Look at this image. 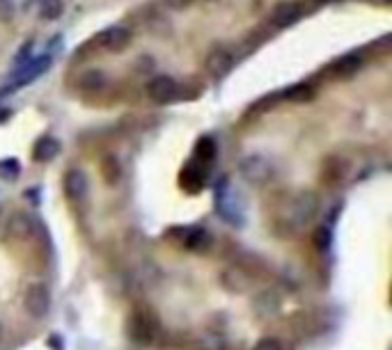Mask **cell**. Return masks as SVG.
<instances>
[{"label": "cell", "mask_w": 392, "mask_h": 350, "mask_svg": "<svg viewBox=\"0 0 392 350\" xmlns=\"http://www.w3.org/2000/svg\"><path fill=\"white\" fill-rule=\"evenodd\" d=\"M62 10H65L62 0H44V3H41V10H39V17L44 21H55V19H60Z\"/></svg>", "instance_id": "obj_19"}, {"label": "cell", "mask_w": 392, "mask_h": 350, "mask_svg": "<svg viewBox=\"0 0 392 350\" xmlns=\"http://www.w3.org/2000/svg\"><path fill=\"white\" fill-rule=\"evenodd\" d=\"M179 178H182V188L186 192H199L206 183V167L197 165L195 161H190L188 165L182 169Z\"/></svg>", "instance_id": "obj_11"}, {"label": "cell", "mask_w": 392, "mask_h": 350, "mask_svg": "<svg viewBox=\"0 0 392 350\" xmlns=\"http://www.w3.org/2000/svg\"><path fill=\"white\" fill-rule=\"evenodd\" d=\"M232 64H234L232 51H227V48H216V51H211L209 55H206L204 69H206V74L213 76V78H223L227 71L232 69Z\"/></svg>", "instance_id": "obj_8"}, {"label": "cell", "mask_w": 392, "mask_h": 350, "mask_svg": "<svg viewBox=\"0 0 392 350\" xmlns=\"http://www.w3.org/2000/svg\"><path fill=\"white\" fill-rule=\"evenodd\" d=\"M310 96H312V90L308 85H296V88H291L287 92V99H294V101H308Z\"/></svg>", "instance_id": "obj_22"}, {"label": "cell", "mask_w": 392, "mask_h": 350, "mask_svg": "<svg viewBox=\"0 0 392 350\" xmlns=\"http://www.w3.org/2000/svg\"><path fill=\"white\" fill-rule=\"evenodd\" d=\"M7 231L17 240H30L35 231H37V223L30 216H26V213H14L10 223H7Z\"/></svg>", "instance_id": "obj_10"}, {"label": "cell", "mask_w": 392, "mask_h": 350, "mask_svg": "<svg viewBox=\"0 0 392 350\" xmlns=\"http://www.w3.org/2000/svg\"><path fill=\"white\" fill-rule=\"evenodd\" d=\"M101 174L106 178V183L115 185L119 178H122V165H119V158L115 156H106L101 161Z\"/></svg>", "instance_id": "obj_16"}, {"label": "cell", "mask_w": 392, "mask_h": 350, "mask_svg": "<svg viewBox=\"0 0 392 350\" xmlns=\"http://www.w3.org/2000/svg\"><path fill=\"white\" fill-rule=\"evenodd\" d=\"M95 44L106 53H122L131 44V30H126L122 25L106 28L95 37Z\"/></svg>", "instance_id": "obj_3"}, {"label": "cell", "mask_w": 392, "mask_h": 350, "mask_svg": "<svg viewBox=\"0 0 392 350\" xmlns=\"http://www.w3.org/2000/svg\"><path fill=\"white\" fill-rule=\"evenodd\" d=\"M62 190H65V197L71 204H85L90 195V183L88 176L81 169H67L65 178H62Z\"/></svg>", "instance_id": "obj_4"}, {"label": "cell", "mask_w": 392, "mask_h": 350, "mask_svg": "<svg viewBox=\"0 0 392 350\" xmlns=\"http://www.w3.org/2000/svg\"><path fill=\"white\" fill-rule=\"evenodd\" d=\"M23 305H26V311L30 313L32 318H44L48 313V307H51V293H48L46 284L41 282L30 284L23 293Z\"/></svg>", "instance_id": "obj_2"}, {"label": "cell", "mask_w": 392, "mask_h": 350, "mask_svg": "<svg viewBox=\"0 0 392 350\" xmlns=\"http://www.w3.org/2000/svg\"><path fill=\"white\" fill-rule=\"evenodd\" d=\"M213 156H216V145H213V140L211 138H202L197 142V147H195V163H197V165L206 167L213 161Z\"/></svg>", "instance_id": "obj_17"}, {"label": "cell", "mask_w": 392, "mask_h": 350, "mask_svg": "<svg viewBox=\"0 0 392 350\" xmlns=\"http://www.w3.org/2000/svg\"><path fill=\"white\" fill-rule=\"evenodd\" d=\"M360 64H362V58H360V55L349 53V55H344V58H340L337 64H335V76H337V78H349V76H353L355 71L360 69Z\"/></svg>", "instance_id": "obj_15"}, {"label": "cell", "mask_w": 392, "mask_h": 350, "mask_svg": "<svg viewBox=\"0 0 392 350\" xmlns=\"http://www.w3.org/2000/svg\"><path fill=\"white\" fill-rule=\"evenodd\" d=\"M175 240L182 247L190 249V252H202L206 243H209V236H206L204 229H197V227H182V229H175Z\"/></svg>", "instance_id": "obj_9"}, {"label": "cell", "mask_w": 392, "mask_h": 350, "mask_svg": "<svg viewBox=\"0 0 392 350\" xmlns=\"http://www.w3.org/2000/svg\"><path fill=\"white\" fill-rule=\"evenodd\" d=\"M317 211H319V199L312 195V192H303V195L291 199L287 211L280 216V220L284 227H289V229L294 231L298 227L308 225L310 220L317 216Z\"/></svg>", "instance_id": "obj_1"}, {"label": "cell", "mask_w": 392, "mask_h": 350, "mask_svg": "<svg viewBox=\"0 0 392 350\" xmlns=\"http://www.w3.org/2000/svg\"><path fill=\"white\" fill-rule=\"evenodd\" d=\"M48 64H51V58H41V60H37V62L28 64V69H23V74H21V78L17 81V85H28V83H32L39 74H44Z\"/></svg>", "instance_id": "obj_18"}, {"label": "cell", "mask_w": 392, "mask_h": 350, "mask_svg": "<svg viewBox=\"0 0 392 350\" xmlns=\"http://www.w3.org/2000/svg\"><path fill=\"white\" fill-rule=\"evenodd\" d=\"M239 169L251 183H266L273 178V172H275L271 161H266L264 156H248V158L241 161Z\"/></svg>", "instance_id": "obj_5"}, {"label": "cell", "mask_w": 392, "mask_h": 350, "mask_svg": "<svg viewBox=\"0 0 392 350\" xmlns=\"http://www.w3.org/2000/svg\"><path fill=\"white\" fill-rule=\"evenodd\" d=\"M315 245H317V249H328V245H331V231L326 229V227H322V229H317V234H315Z\"/></svg>", "instance_id": "obj_23"}, {"label": "cell", "mask_w": 392, "mask_h": 350, "mask_svg": "<svg viewBox=\"0 0 392 350\" xmlns=\"http://www.w3.org/2000/svg\"><path fill=\"white\" fill-rule=\"evenodd\" d=\"M133 339L140 341L142 346H147L154 339V323L147 313H138L133 318Z\"/></svg>", "instance_id": "obj_12"}, {"label": "cell", "mask_w": 392, "mask_h": 350, "mask_svg": "<svg viewBox=\"0 0 392 350\" xmlns=\"http://www.w3.org/2000/svg\"><path fill=\"white\" fill-rule=\"evenodd\" d=\"M0 172L7 174V178H14L19 174V165L14 161H7V163H0Z\"/></svg>", "instance_id": "obj_25"}, {"label": "cell", "mask_w": 392, "mask_h": 350, "mask_svg": "<svg viewBox=\"0 0 392 350\" xmlns=\"http://www.w3.org/2000/svg\"><path fill=\"white\" fill-rule=\"evenodd\" d=\"M0 337H3V325H0Z\"/></svg>", "instance_id": "obj_28"}, {"label": "cell", "mask_w": 392, "mask_h": 350, "mask_svg": "<svg viewBox=\"0 0 392 350\" xmlns=\"http://www.w3.org/2000/svg\"><path fill=\"white\" fill-rule=\"evenodd\" d=\"M104 83H106V76L101 74V71H85V74L81 76L83 90H99Z\"/></svg>", "instance_id": "obj_21"}, {"label": "cell", "mask_w": 392, "mask_h": 350, "mask_svg": "<svg viewBox=\"0 0 392 350\" xmlns=\"http://www.w3.org/2000/svg\"><path fill=\"white\" fill-rule=\"evenodd\" d=\"M190 0H168L170 7H175V10H182V7H186Z\"/></svg>", "instance_id": "obj_27"}, {"label": "cell", "mask_w": 392, "mask_h": 350, "mask_svg": "<svg viewBox=\"0 0 392 350\" xmlns=\"http://www.w3.org/2000/svg\"><path fill=\"white\" fill-rule=\"evenodd\" d=\"M255 350H282V344L277 339H262Z\"/></svg>", "instance_id": "obj_26"}, {"label": "cell", "mask_w": 392, "mask_h": 350, "mask_svg": "<svg viewBox=\"0 0 392 350\" xmlns=\"http://www.w3.org/2000/svg\"><path fill=\"white\" fill-rule=\"evenodd\" d=\"M223 284L227 289L232 291H244L246 287L253 284V277L248 275V270H241V268H230L223 273Z\"/></svg>", "instance_id": "obj_13"}, {"label": "cell", "mask_w": 392, "mask_h": 350, "mask_svg": "<svg viewBox=\"0 0 392 350\" xmlns=\"http://www.w3.org/2000/svg\"><path fill=\"white\" fill-rule=\"evenodd\" d=\"M179 92V85L177 81H173L170 76H156L154 81L147 83V96L156 103H168L173 101Z\"/></svg>", "instance_id": "obj_6"}, {"label": "cell", "mask_w": 392, "mask_h": 350, "mask_svg": "<svg viewBox=\"0 0 392 350\" xmlns=\"http://www.w3.org/2000/svg\"><path fill=\"white\" fill-rule=\"evenodd\" d=\"M14 17L12 0H0V21H10Z\"/></svg>", "instance_id": "obj_24"}, {"label": "cell", "mask_w": 392, "mask_h": 350, "mask_svg": "<svg viewBox=\"0 0 392 350\" xmlns=\"http://www.w3.org/2000/svg\"><path fill=\"white\" fill-rule=\"evenodd\" d=\"M301 5L294 3V0H282L277 3L273 10H271V23L275 28H289L291 23H296L301 19Z\"/></svg>", "instance_id": "obj_7"}, {"label": "cell", "mask_w": 392, "mask_h": 350, "mask_svg": "<svg viewBox=\"0 0 392 350\" xmlns=\"http://www.w3.org/2000/svg\"><path fill=\"white\" fill-rule=\"evenodd\" d=\"M255 305H257V311L264 313V316H271V313H275L277 311V305H280V300H277V296L271 298V302H268V291L266 293H262V296L255 300Z\"/></svg>", "instance_id": "obj_20"}, {"label": "cell", "mask_w": 392, "mask_h": 350, "mask_svg": "<svg viewBox=\"0 0 392 350\" xmlns=\"http://www.w3.org/2000/svg\"><path fill=\"white\" fill-rule=\"evenodd\" d=\"M60 154V145H58V140H53V138H41L37 145H35V161H39V163H46V161H53L55 156Z\"/></svg>", "instance_id": "obj_14"}]
</instances>
